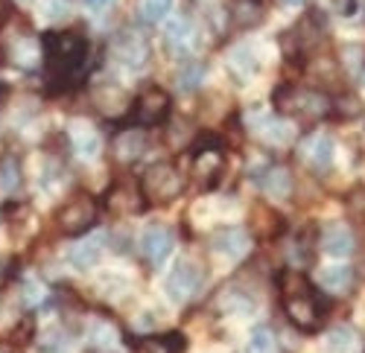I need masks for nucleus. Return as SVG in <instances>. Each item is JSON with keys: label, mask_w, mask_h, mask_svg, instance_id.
Returning a JSON list of instances; mask_svg holds the SVG:
<instances>
[{"label": "nucleus", "mask_w": 365, "mask_h": 353, "mask_svg": "<svg viewBox=\"0 0 365 353\" xmlns=\"http://www.w3.org/2000/svg\"><path fill=\"white\" fill-rule=\"evenodd\" d=\"M278 295H281V307H284L287 318L301 333L319 330L322 318H324V307H322L316 286L301 269H284L278 275Z\"/></svg>", "instance_id": "nucleus-1"}, {"label": "nucleus", "mask_w": 365, "mask_h": 353, "mask_svg": "<svg viewBox=\"0 0 365 353\" xmlns=\"http://www.w3.org/2000/svg\"><path fill=\"white\" fill-rule=\"evenodd\" d=\"M44 58L53 76H62L65 82L76 79L88 58V38L79 33H53L44 38Z\"/></svg>", "instance_id": "nucleus-2"}, {"label": "nucleus", "mask_w": 365, "mask_h": 353, "mask_svg": "<svg viewBox=\"0 0 365 353\" xmlns=\"http://www.w3.org/2000/svg\"><path fill=\"white\" fill-rule=\"evenodd\" d=\"M275 105L281 114H292L295 120L304 123H316L324 120L330 114L333 102L324 91H316V88H295V85H281L275 91Z\"/></svg>", "instance_id": "nucleus-3"}, {"label": "nucleus", "mask_w": 365, "mask_h": 353, "mask_svg": "<svg viewBox=\"0 0 365 353\" xmlns=\"http://www.w3.org/2000/svg\"><path fill=\"white\" fill-rule=\"evenodd\" d=\"M187 187V179L175 164L161 161V164H152L143 179H140V193L149 204H170L173 199H178Z\"/></svg>", "instance_id": "nucleus-4"}, {"label": "nucleus", "mask_w": 365, "mask_h": 353, "mask_svg": "<svg viewBox=\"0 0 365 353\" xmlns=\"http://www.w3.org/2000/svg\"><path fill=\"white\" fill-rule=\"evenodd\" d=\"M100 216V204L94 196H88V193H76L73 199H68L62 204V211H58V231L65 233V237H79V233L91 231L94 228Z\"/></svg>", "instance_id": "nucleus-5"}, {"label": "nucleus", "mask_w": 365, "mask_h": 353, "mask_svg": "<svg viewBox=\"0 0 365 353\" xmlns=\"http://www.w3.org/2000/svg\"><path fill=\"white\" fill-rule=\"evenodd\" d=\"M111 56L117 65H123L129 70H143L149 62V41L138 29H120L111 41Z\"/></svg>", "instance_id": "nucleus-6"}, {"label": "nucleus", "mask_w": 365, "mask_h": 353, "mask_svg": "<svg viewBox=\"0 0 365 353\" xmlns=\"http://www.w3.org/2000/svg\"><path fill=\"white\" fill-rule=\"evenodd\" d=\"M202 266L193 260H178L175 263V269L170 272L164 289H167V298L173 304H187L193 295H196V289L202 286Z\"/></svg>", "instance_id": "nucleus-7"}, {"label": "nucleus", "mask_w": 365, "mask_h": 353, "mask_svg": "<svg viewBox=\"0 0 365 353\" xmlns=\"http://www.w3.org/2000/svg\"><path fill=\"white\" fill-rule=\"evenodd\" d=\"M170 111H173V100L158 85L146 88V91L135 100V108H132L138 126H161L170 117Z\"/></svg>", "instance_id": "nucleus-8"}, {"label": "nucleus", "mask_w": 365, "mask_h": 353, "mask_svg": "<svg viewBox=\"0 0 365 353\" xmlns=\"http://www.w3.org/2000/svg\"><path fill=\"white\" fill-rule=\"evenodd\" d=\"M225 172V149L217 143H207L193 155V179L202 190H210L222 181Z\"/></svg>", "instance_id": "nucleus-9"}, {"label": "nucleus", "mask_w": 365, "mask_h": 353, "mask_svg": "<svg viewBox=\"0 0 365 353\" xmlns=\"http://www.w3.org/2000/svg\"><path fill=\"white\" fill-rule=\"evenodd\" d=\"M298 158L307 164L313 172H327L333 164V137L327 132H313L301 140Z\"/></svg>", "instance_id": "nucleus-10"}, {"label": "nucleus", "mask_w": 365, "mask_h": 353, "mask_svg": "<svg viewBox=\"0 0 365 353\" xmlns=\"http://www.w3.org/2000/svg\"><path fill=\"white\" fill-rule=\"evenodd\" d=\"M164 44H167V53L173 58H187L196 50V29H193V23H190L187 15H178V18H173L167 23Z\"/></svg>", "instance_id": "nucleus-11"}, {"label": "nucleus", "mask_w": 365, "mask_h": 353, "mask_svg": "<svg viewBox=\"0 0 365 353\" xmlns=\"http://www.w3.org/2000/svg\"><path fill=\"white\" fill-rule=\"evenodd\" d=\"M175 246V233L167 225H149L140 237V251L149 266H161Z\"/></svg>", "instance_id": "nucleus-12"}, {"label": "nucleus", "mask_w": 365, "mask_h": 353, "mask_svg": "<svg viewBox=\"0 0 365 353\" xmlns=\"http://www.w3.org/2000/svg\"><path fill=\"white\" fill-rule=\"evenodd\" d=\"M319 243H322V251L330 257H348L356 248V237L345 222H327L319 231Z\"/></svg>", "instance_id": "nucleus-13"}, {"label": "nucleus", "mask_w": 365, "mask_h": 353, "mask_svg": "<svg viewBox=\"0 0 365 353\" xmlns=\"http://www.w3.org/2000/svg\"><path fill=\"white\" fill-rule=\"evenodd\" d=\"M146 152V132L143 129H120L111 137V158L117 164H135Z\"/></svg>", "instance_id": "nucleus-14"}, {"label": "nucleus", "mask_w": 365, "mask_h": 353, "mask_svg": "<svg viewBox=\"0 0 365 353\" xmlns=\"http://www.w3.org/2000/svg\"><path fill=\"white\" fill-rule=\"evenodd\" d=\"M217 254H225L231 260H242L252 251V233L246 228H220L214 237H210Z\"/></svg>", "instance_id": "nucleus-15"}, {"label": "nucleus", "mask_w": 365, "mask_h": 353, "mask_svg": "<svg viewBox=\"0 0 365 353\" xmlns=\"http://www.w3.org/2000/svg\"><path fill=\"white\" fill-rule=\"evenodd\" d=\"M41 58H44V41H38L33 33L15 36V41L9 44V62L24 70H36Z\"/></svg>", "instance_id": "nucleus-16"}, {"label": "nucleus", "mask_w": 365, "mask_h": 353, "mask_svg": "<svg viewBox=\"0 0 365 353\" xmlns=\"http://www.w3.org/2000/svg\"><path fill=\"white\" fill-rule=\"evenodd\" d=\"M255 179H257V184H260V190H263L266 196H272V199H287V196L292 193V175H289L287 167L272 164V167L260 169Z\"/></svg>", "instance_id": "nucleus-17"}, {"label": "nucleus", "mask_w": 365, "mask_h": 353, "mask_svg": "<svg viewBox=\"0 0 365 353\" xmlns=\"http://www.w3.org/2000/svg\"><path fill=\"white\" fill-rule=\"evenodd\" d=\"M71 143H73V149L79 152V158L85 161H97L100 152H103V137L94 126H88V123H73L71 126Z\"/></svg>", "instance_id": "nucleus-18"}, {"label": "nucleus", "mask_w": 365, "mask_h": 353, "mask_svg": "<svg viewBox=\"0 0 365 353\" xmlns=\"http://www.w3.org/2000/svg\"><path fill=\"white\" fill-rule=\"evenodd\" d=\"M217 310L225 312V315H252L255 312V298L249 295V292L228 286L217 295Z\"/></svg>", "instance_id": "nucleus-19"}, {"label": "nucleus", "mask_w": 365, "mask_h": 353, "mask_svg": "<svg viewBox=\"0 0 365 353\" xmlns=\"http://www.w3.org/2000/svg\"><path fill=\"white\" fill-rule=\"evenodd\" d=\"M143 193L140 187H132V184H117L111 193H108V208L114 214H138L143 208Z\"/></svg>", "instance_id": "nucleus-20"}, {"label": "nucleus", "mask_w": 365, "mask_h": 353, "mask_svg": "<svg viewBox=\"0 0 365 353\" xmlns=\"http://www.w3.org/2000/svg\"><path fill=\"white\" fill-rule=\"evenodd\" d=\"M228 68H231V73H234L240 82H246L249 76H255V73H257V58H255V50H252L249 44L234 47V50H231V56H228Z\"/></svg>", "instance_id": "nucleus-21"}, {"label": "nucleus", "mask_w": 365, "mask_h": 353, "mask_svg": "<svg viewBox=\"0 0 365 353\" xmlns=\"http://www.w3.org/2000/svg\"><path fill=\"white\" fill-rule=\"evenodd\" d=\"M319 286L327 292H348L354 286V269L351 266H324L319 272Z\"/></svg>", "instance_id": "nucleus-22"}, {"label": "nucleus", "mask_w": 365, "mask_h": 353, "mask_svg": "<svg viewBox=\"0 0 365 353\" xmlns=\"http://www.w3.org/2000/svg\"><path fill=\"white\" fill-rule=\"evenodd\" d=\"M324 353H359V336L351 327H333L324 336Z\"/></svg>", "instance_id": "nucleus-23"}, {"label": "nucleus", "mask_w": 365, "mask_h": 353, "mask_svg": "<svg viewBox=\"0 0 365 353\" xmlns=\"http://www.w3.org/2000/svg\"><path fill=\"white\" fill-rule=\"evenodd\" d=\"M100 254H103V237H91L71 251V263L76 269H91L100 263Z\"/></svg>", "instance_id": "nucleus-24"}, {"label": "nucleus", "mask_w": 365, "mask_h": 353, "mask_svg": "<svg viewBox=\"0 0 365 353\" xmlns=\"http://www.w3.org/2000/svg\"><path fill=\"white\" fill-rule=\"evenodd\" d=\"M185 347L181 336H149V339H138L132 344V353H175Z\"/></svg>", "instance_id": "nucleus-25"}, {"label": "nucleus", "mask_w": 365, "mask_h": 353, "mask_svg": "<svg viewBox=\"0 0 365 353\" xmlns=\"http://www.w3.org/2000/svg\"><path fill=\"white\" fill-rule=\"evenodd\" d=\"M255 132H257L266 143H272V146L287 143V140L292 137V126H289L287 120H275V117H263V120L255 126Z\"/></svg>", "instance_id": "nucleus-26"}, {"label": "nucleus", "mask_w": 365, "mask_h": 353, "mask_svg": "<svg viewBox=\"0 0 365 353\" xmlns=\"http://www.w3.org/2000/svg\"><path fill=\"white\" fill-rule=\"evenodd\" d=\"M117 339H120V333H117V327L111 325V321H106V318L91 321V327H88V342L94 344V347H103V350L117 347Z\"/></svg>", "instance_id": "nucleus-27"}, {"label": "nucleus", "mask_w": 365, "mask_h": 353, "mask_svg": "<svg viewBox=\"0 0 365 353\" xmlns=\"http://www.w3.org/2000/svg\"><path fill=\"white\" fill-rule=\"evenodd\" d=\"M94 102L100 105L103 114L117 117L120 111L126 108V94L120 91V88H97V91H94Z\"/></svg>", "instance_id": "nucleus-28"}, {"label": "nucleus", "mask_w": 365, "mask_h": 353, "mask_svg": "<svg viewBox=\"0 0 365 353\" xmlns=\"http://www.w3.org/2000/svg\"><path fill=\"white\" fill-rule=\"evenodd\" d=\"M170 6H173V0H140L138 4V18L146 26H155V23H161L167 18Z\"/></svg>", "instance_id": "nucleus-29"}, {"label": "nucleus", "mask_w": 365, "mask_h": 353, "mask_svg": "<svg viewBox=\"0 0 365 353\" xmlns=\"http://www.w3.org/2000/svg\"><path fill=\"white\" fill-rule=\"evenodd\" d=\"M21 164L15 155H6L4 161H0V190L4 193H15L21 187Z\"/></svg>", "instance_id": "nucleus-30"}, {"label": "nucleus", "mask_w": 365, "mask_h": 353, "mask_svg": "<svg viewBox=\"0 0 365 353\" xmlns=\"http://www.w3.org/2000/svg\"><path fill=\"white\" fill-rule=\"evenodd\" d=\"M231 18H234L237 26H255V23H260L257 0H237V4L231 6Z\"/></svg>", "instance_id": "nucleus-31"}, {"label": "nucleus", "mask_w": 365, "mask_h": 353, "mask_svg": "<svg viewBox=\"0 0 365 353\" xmlns=\"http://www.w3.org/2000/svg\"><path fill=\"white\" fill-rule=\"evenodd\" d=\"M205 79V65L202 62H187L185 68L178 70V88L181 91H196Z\"/></svg>", "instance_id": "nucleus-32"}, {"label": "nucleus", "mask_w": 365, "mask_h": 353, "mask_svg": "<svg viewBox=\"0 0 365 353\" xmlns=\"http://www.w3.org/2000/svg\"><path fill=\"white\" fill-rule=\"evenodd\" d=\"M249 353H278L275 333H272L269 327H257L249 339Z\"/></svg>", "instance_id": "nucleus-33"}, {"label": "nucleus", "mask_w": 365, "mask_h": 353, "mask_svg": "<svg viewBox=\"0 0 365 353\" xmlns=\"http://www.w3.org/2000/svg\"><path fill=\"white\" fill-rule=\"evenodd\" d=\"M38 344H41L47 353H62V350L71 347V336H68V330H62V327H53V330H47V333L38 339Z\"/></svg>", "instance_id": "nucleus-34"}, {"label": "nucleus", "mask_w": 365, "mask_h": 353, "mask_svg": "<svg viewBox=\"0 0 365 353\" xmlns=\"http://www.w3.org/2000/svg\"><path fill=\"white\" fill-rule=\"evenodd\" d=\"M196 6L205 12L207 23L214 26L217 33H220V29L225 26V9H222V4H220V0H196Z\"/></svg>", "instance_id": "nucleus-35"}, {"label": "nucleus", "mask_w": 365, "mask_h": 353, "mask_svg": "<svg viewBox=\"0 0 365 353\" xmlns=\"http://www.w3.org/2000/svg\"><path fill=\"white\" fill-rule=\"evenodd\" d=\"M342 62L348 65V70H351V73L365 70V50H362V47H356V44L342 47Z\"/></svg>", "instance_id": "nucleus-36"}, {"label": "nucleus", "mask_w": 365, "mask_h": 353, "mask_svg": "<svg viewBox=\"0 0 365 353\" xmlns=\"http://www.w3.org/2000/svg\"><path fill=\"white\" fill-rule=\"evenodd\" d=\"M24 301H26L29 307H38L41 301H47V289H44V283H38V280H26V283H24Z\"/></svg>", "instance_id": "nucleus-37"}, {"label": "nucleus", "mask_w": 365, "mask_h": 353, "mask_svg": "<svg viewBox=\"0 0 365 353\" xmlns=\"http://www.w3.org/2000/svg\"><path fill=\"white\" fill-rule=\"evenodd\" d=\"M68 4H71V0H38L44 18H50V21L65 18V15H68Z\"/></svg>", "instance_id": "nucleus-38"}, {"label": "nucleus", "mask_w": 365, "mask_h": 353, "mask_svg": "<svg viewBox=\"0 0 365 353\" xmlns=\"http://www.w3.org/2000/svg\"><path fill=\"white\" fill-rule=\"evenodd\" d=\"M117 4H120V0H85V6L94 12V15H106V12H111Z\"/></svg>", "instance_id": "nucleus-39"}, {"label": "nucleus", "mask_w": 365, "mask_h": 353, "mask_svg": "<svg viewBox=\"0 0 365 353\" xmlns=\"http://www.w3.org/2000/svg\"><path fill=\"white\" fill-rule=\"evenodd\" d=\"M333 6H336V12H339V15L351 18V15L356 12V6H359V0H333Z\"/></svg>", "instance_id": "nucleus-40"}, {"label": "nucleus", "mask_w": 365, "mask_h": 353, "mask_svg": "<svg viewBox=\"0 0 365 353\" xmlns=\"http://www.w3.org/2000/svg\"><path fill=\"white\" fill-rule=\"evenodd\" d=\"M284 4H289V6H301L304 0H284Z\"/></svg>", "instance_id": "nucleus-41"}, {"label": "nucleus", "mask_w": 365, "mask_h": 353, "mask_svg": "<svg viewBox=\"0 0 365 353\" xmlns=\"http://www.w3.org/2000/svg\"><path fill=\"white\" fill-rule=\"evenodd\" d=\"M362 82H365V70H362Z\"/></svg>", "instance_id": "nucleus-42"}, {"label": "nucleus", "mask_w": 365, "mask_h": 353, "mask_svg": "<svg viewBox=\"0 0 365 353\" xmlns=\"http://www.w3.org/2000/svg\"><path fill=\"white\" fill-rule=\"evenodd\" d=\"M18 4H24V0H18Z\"/></svg>", "instance_id": "nucleus-43"}]
</instances>
